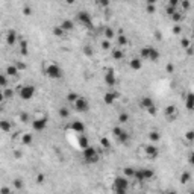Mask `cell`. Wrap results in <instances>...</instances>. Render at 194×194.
<instances>
[{
	"label": "cell",
	"mask_w": 194,
	"mask_h": 194,
	"mask_svg": "<svg viewBox=\"0 0 194 194\" xmlns=\"http://www.w3.org/2000/svg\"><path fill=\"white\" fill-rule=\"evenodd\" d=\"M61 27L65 31V32H70L74 29V23L71 21V20H64L62 23H61Z\"/></svg>",
	"instance_id": "obj_20"
},
{
	"label": "cell",
	"mask_w": 194,
	"mask_h": 194,
	"mask_svg": "<svg viewBox=\"0 0 194 194\" xmlns=\"http://www.w3.org/2000/svg\"><path fill=\"white\" fill-rule=\"evenodd\" d=\"M84 53H87V55H91V53H93V50H91V47H89V46H87V47H84Z\"/></svg>",
	"instance_id": "obj_52"
},
{
	"label": "cell",
	"mask_w": 194,
	"mask_h": 194,
	"mask_svg": "<svg viewBox=\"0 0 194 194\" xmlns=\"http://www.w3.org/2000/svg\"><path fill=\"white\" fill-rule=\"evenodd\" d=\"M111 55L115 61H122L124 58V52H123V47H114L111 49Z\"/></svg>",
	"instance_id": "obj_16"
},
{
	"label": "cell",
	"mask_w": 194,
	"mask_h": 194,
	"mask_svg": "<svg viewBox=\"0 0 194 194\" xmlns=\"http://www.w3.org/2000/svg\"><path fill=\"white\" fill-rule=\"evenodd\" d=\"M20 118H21L24 123H27V122H32V120H31V117H29L27 114H20Z\"/></svg>",
	"instance_id": "obj_44"
},
{
	"label": "cell",
	"mask_w": 194,
	"mask_h": 194,
	"mask_svg": "<svg viewBox=\"0 0 194 194\" xmlns=\"http://www.w3.org/2000/svg\"><path fill=\"white\" fill-rule=\"evenodd\" d=\"M165 70L168 71V73H173V71H175V65H173V64H167V65H165Z\"/></svg>",
	"instance_id": "obj_49"
},
{
	"label": "cell",
	"mask_w": 194,
	"mask_h": 194,
	"mask_svg": "<svg viewBox=\"0 0 194 194\" xmlns=\"http://www.w3.org/2000/svg\"><path fill=\"white\" fill-rule=\"evenodd\" d=\"M168 5L173 6V8H177L180 5V0H168Z\"/></svg>",
	"instance_id": "obj_45"
},
{
	"label": "cell",
	"mask_w": 194,
	"mask_h": 194,
	"mask_svg": "<svg viewBox=\"0 0 194 194\" xmlns=\"http://www.w3.org/2000/svg\"><path fill=\"white\" fill-rule=\"evenodd\" d=\"M173 34H175V35H179V34H182V24H179V23H175V27H173Z\"/></svg>",
	"instance_id": "obj_40"
},
{
	"label": "cell",
	"mask_w": 194,
	"mask_h": 194,
	"mask_svg": "<svg viewBox=\"0 0 194 194\" xmlns=\"http://www.w3.org/2000/svg\"><path fill=\"white\" fill-rule=\"evenodd\" d=\"M190 180H191V175H190V173H184V175L180 176V182H182V184H188Z\"/></svg>",
	"instance_id": "obj_39"
},
{
	"label": "cell",
	"mask_w": 194,
	"mask_h": 194,
	"mask_svg": "<svg viewBox=\"0 0 194 194\" xmlns=\"http://www.w3.org/2000/svg\"><path fill=\"white\" fill-rule=\"evenodd\" d=\"M82 156H84V161H85L87 164H94V162H97V161L100 159L99 152H97L93 146H88V147L82 149Z\"/></svg>",
	"instance_id": "obj_4"
},
{
	"label": "cell",
	"mask_w": 194,
	"mask_h": 194,
	"mask_svg": "<svg viewBox=\"0 0 194 194\" xmlns=\"http://www.w3.org/2000/svg\"><path fill=\"white\" fill-rule=\"evenodd\" d=\"M23 14H24V15H32V9H31L29 6H24V8H23Z\"/></svg>",
	"instance_id": "obj_47"
},
{
	"label": "cell",
	"mask_w": 194,
	"mask_h": 194,
	"mask_svg": "<svg viewBox=\"0 0 194 194\" xmlns=\"http://www.w3.org/2000/svg\"><path fill=\"white\" fill-rule=\"evenodd\" d=\"M129 65H130V68L132 70H135V71H138V70H141L142 68V59L138 56V58H132L130 59V62H129Z\"/></svg>",
	"instance_id": "obj_17"
},
{
	"label": "cell",
	"mask_w": 194,
	"mask_h": 194,
	"mask_svg": "<svg viewBox=\"0 0 194 194\" xmlns=\"http://www.w3.org/2000/svg\"><path fill=\"white\" fill-rule=\"evenodd\" d=\"M47 123H49V117H47V114L43 112V111L36 112L35 117L32 118V127H34V130H36V132H43V130L47 127Z\"/></svg>",
	"instance_id": "obj_2"
},
{
	"label": "cell",
	"mask_w": 194,
	"mask_h": 194,
	"mask_svg": "<svg viewBox=\"0 0 194 194\" xmlns=\"http://www.w3.org/2000/svg\"><path fill=\"white\" fill-rule=\"evenodd\" d=\"M6 41H8L9 46H14V44H15V41H17V34H15V31H9V34L6 36Z\"/></svg>",
	"instance_id": "obj_21"
},
{
	"label": "cell",
	"mask_w": 194,
	"mask_h": 194,
	"mask_svg": "<svg viewBox=\"0 0 194 194\" xmlns=\"http://www.w3.org/2000/svg\"><path fill=\"white\" fill-rule=\"evenodd\" d=\"M191 35H193V36H194V29H193V34H191Z\"/></svg>",
	"instance_id": "obj_57"
},
{
	"label": "cell",
	"mask_w": 194,
	"mask_h": 194,
	"mask_svg": "<svg viewBox=\"0 0 194 194\" xmlns=\"http://www.w3.org/2000/svg\"><path fill=\"white\" fill-rule=\"evenodd\" d=\"M67 34L62 27H61V24H58V26H55V29H53V35L58 36V38H61V36H64Z\"/></svg>",
	"instance_id": "obj_25"
},
{
	"label": "cell",
	"mask_w": 194,
	"mask_h": 194,
	"mask_svg": "<svg viewBox=\"0 0 194 194\" xmlns=\"http://www.w3.org/2000/svg\"><path fill=\"white\" fill-rule=\"evenodd\" d=\"M188 162H190L191 165H194V152L193 153H190V156H188Z\"/></svg>",
	"instance_id": "obj_51"
},
{
	"label": "cell",
	"mask_w": 194,
	"mask_h": 194,
	"mask_svg": "<svg viewBox=\"0 0 194 194\" xmlns=\"http://www.w3.org/2000/svg\"><path fill=\"white\" fill-rule=\"evenodd\" d=\"M146 3H147V5H156L158 0H146Z\"/></svg>",
	"instance_id": "obj_55"
},
{
	"label": "cell",
	"mask_w": 194,
	"mask_h": 194,
	"mask_svg": "<svg viewBox=\"0 0 194 194\" xmlns=\"http://www.w3.org/2000/svg\"><path fill=\"white\" fill-rule=\"evenodd\" d=\"M140 58H141L142 61H152V62H155L156 59H159V52L156 50V49L147 46V47H142L141 49V52H140Z\"/></svg>",
	"instance_id": "obj_6"
},
{
	"label": "cell",
	"mask_w": 194,
	"mask_h": 194,
	"mask_svg": "<svg viewBox=\"0 0 194 194\" xmlns=\"http://www.w3.org/2000/svg\"><path fill=\"white\" fill-rule=\"evenodd\" d=\"M88 146H89L88 138L85 137V134H80V135H79V147H80V149H85V147H88Z\"/></svg>",
	"instance_id": "obj_23"
},
{
	"label": "cell",
	"mask_w": 194,
	"mask_h": 194,
	"mask_svg": "<svg viewBox=\"0 0 194 194\" xmlns=\"http://www.w3.org/2000/svg\"><path fill=\"white\" fill-rule=\"evenodd\" d=\"M146 11H147L149 14H155L156 6H155V5H146Z\"/></svg>",
	"instance_id": "obj_43"
},
{
	"label": "cell",
	"mask_w": 194,
	"mask_h": 194,
	"mask_svg": "<svg viewBox=\"0 0 194 194\" xmlns=\"http://www.w3.org/2000/svg\"><path fill=\"white\" fill-rule=\"evenodd\" d=\"M164 115H165V118L167 120H170V122H173V120H176L177 115H179V111H177L176 106L170 105L165 108V111H164Z\"/></svg>",
	"instance_id": "obj_14"
},
{
	"label": "cell",
	"mask_w": 194,
	"mask_h": 194,
	"mask_svg": "<svg viewBox=\"0 0 194 194\" xmlns=\"http://www.w3.org/2000/svg\"><path fill=\"white\" fill-rule=\"evenodd\" d=\"M77 97H79V94H76V93H68V96H67V102L73 105V103L77 100Z\"/></svg>",
	"instance_id": "obj_34"
},
{
	"label": "cell",
	"mask_w": 194,
	"mask_h": 194,
	"mask_svg": "<svg viewBox=\"0 0 194 194\" xmlns=\"http://www.w3.org/2000/svg\"><path fill=\"white\" fill-rule=\"evenodd\" d=\"M176 9H177V8H173V6H170V5H168V6H167V9H165V11H167V15L170 17V15H171Z\"/></svg>",
	"instance_id": "obj_46"
},
{
	"label": "cell",
	"mask_w": 194,
	"mask_h": 194,
	"mask_svg": "<svg viewBox=\"0 0 194 194\" xmlns=\"http://www.w3.org/2000/svg\"><path fill=\"white\" fill-rule=\"evenodd\" d=\"M153 170H150V168H135V175L132 177V180L134 182H138V184H141V182H147V180H150L152 177H153Z\"/></svg>",
	"instance_id": "obj_3"
},
{
	"label": "cell",
	"mask_w": 194,
	"mask_h": 194,
	"mask_svg": "<svg viewBox=\"0 0 194 194\" xmlns=\"http://www.w3.org/2000/svg\"><path fill=\"white\" fill-rule=\"evenodd\" d=\"M77 21L80 24H84L87 29H93V18L89 15V12H87V11H79L77 12Z\"/></svg>",
	"instance_id": "obj_8"
},
{
	"label": "cell",
	"mask_w": 194,
	"mask_h": 194,
	"mask_svg": "<svg viewBox=\"0 0 194 194\" xmlns=\"http://www.w3.org/2000/svg\"><path fill=\"white\" fill-rule=\"evenodd\" d=\"M129 180H130V179L126 177V176L115 177V180H114V191L118 193V194H124L127 190H129V184H130Z\"/></svg>",
	"instance_id": "obj_5"
},
{
	"label": "cell",
	"mask_w": 194,
	"mask_h": 194,
	"mask_svg": "<svg viewBox=\"0 0 194 194\" xmlns=\"http://www.w3.org/2000/svg\"><path fill=\"white\" fill-rule=\"evenodd\" d=\"M100 6H103V8H106V6H109V0H96Z\"/></svg>",
	"instance_id": "obj_48"
},
{
	"label": "cell",
	"mask_w": 194,
	"mask_h": 194,
	"mask_svg": "<svg viewBox=\"0 0 194 194\" xmlns=\"http://www.w3.org/2000/svg\"><path fill=\"white\" fill-rule=\"evenodd\" d=\"M59 117H61V118H68V117H70V109L65 108V106L61 108V109H59Z\"/></svg>",
	"instance_id": "obj_30"
},
{
	"label": "cell",
	"mask_w": 194,
	"mask_h": 194,
	"mask_svg": "<svg viewBox=\"0 0 194 194\" xmlns=\"http://www.w3.org/2000/svg\"><path fill=\"white\" fill-rule=\"evenodd\" d=\"M14 184H15V187H17V188H21V187H23V182H21L20 179H17V180H15Z\"/></svg>",
	"instance_id": "obj_54"
},
{
	"label": "cell",
	"mask_w": 194,
	"mask_h": 194,
	"mask_svg": "<svg viewBox=\"0 0 194 194\" xmlns=\"http://www.w3.org/2000/svg\"><path fill=\"white\" fill-rule=\"evenodd\" d=\"M193 49H194V43H193Z\"/></svg>",
	"instance_id": "obj_58"
},
{
	"label": "cell",
	"mask_w": 194,
	"mask_h": 194,
	"mask_svg": "<svg viewBox=\"0 0 194 194\" xmlns=\"http://www.w3.org/2000/svg\"><path fill=\"white\" fill-rule=\"evenodd\" d=\"M112 135H114V138L117 140V142H122V144H126V142L129 141V134L122 129L120 126H115L114 129H112Z\"/></svg>",
	"instance_id": "obj_7"
},
{
	"label": "cell",
	"mask_w": 194,
	"mask_h": 194,
	"mask_svg": "<svg viewBox=\"0 0 194 194\" xmlns=\"http://www.w3.org/2000/svg\"><path fill=\"white\" fill-rule=\"evenodd\" d=\"M103 100H105L106 105H112V103L117 100V94L112 93V91H108V93L105 94V97H103Z\"/></svg>",
	"instance_id": "obj_19"
},
{
	"label": "cell",
	"mask_w": 194,
	"mask_h": 194,
	"mask_svg": "<svg viewBox=\"0 0 194 194\" xmlns=\"http://www.w3.org/2000/svg\"><path fill=\"white\" fill-rule=\"evenodd\" d=\"M185 108L187 111H194V94L190 93L187 97H185Z\"/></svg>",
	"instance_id": "obj_18"
},
{
	"label": "cell",
	"mask_w": 194,
	"mask_h": 194,
	"mask_svg": "<svg viewBox=\"0 0 194 194\" xmlns=\"http://www.w3.org/2000/svg\"><path fill=\"white\" fill-rule=\"evenodd\" d=\"M32 142V135L31 134H23L21 135V144L23 146H29Z\"/></svg>",
	"instance_id": "obj_26"
},
{
	"label": "cell",
	"mask_w": 194,
	"mask_h": 194,
	"mask_svg": "<svg viewBox=\"0 0 194 194\" xmlns=\"http://www.w3.org/2000/svg\"><path fill=\"white\" fill-rule=\"evenodd\" d=\"M149 138H150V141L152 142H158L161 140V134L156 132V130H152L150 134H149Z\"/></svg>",
	"instance_id": "obj_29"
},
{
	"label": "cell",
	"mask_w": 194,
	"mask_h": 194,
	"mask_svg": "<svg viewBox=\"0 0 194 194\" xmlns=\"http://www.w3.org/2000/svg\"><path fill=\"white\" fill-rule=\"evenodd\" d=\"M43 73H44L46 77L53 79V80L62 77V68H61L56 62H49V61L44 62V65H43Z\"/></svg>",
	"instance_id": "obj_1"
},
{
	"label": "cell",
	"mask_w": 194,
	"mask_h": 194,
	"mask_svg": "<svg viewBox=\"0 0 194 194\" xmlns=\"http://www.w3.org/2000/svg\"><path fill=\"white\" fill-rule=\"evenodd\" d=\"M179 6L182 8L180 11H182V12H185V11H188V9H190V2H188V0H180V5H179Z\"/></svg>",
	"instance_id": "obj_36"
},
{
	"label": "cell",
	"mask_w": 194,
	"mask_h": 194,
	"mask_svg": "<svg viewBox=\"0 0 194 194\" xmlns=\"http://www.w3.org/2000/svg\"><path fill=\"white\" fill-rule=\"evenodd\" d=\"M193 24H194V20H193Z\"/></svg>",
	"instance_id": "obj_59"
},
{
	"label": "cell",
	"mask_w": 194,
	"mask_h": 194,
	"mask_svg": "<svg viewBox=\"0 0 194 194\" xmlns=\"http://www.w3.org/2000/svg\"><path fill=\"white\" fill-rule=\"evenodd\" d=\"M102 49L103 50H111L112 47H111V39H105L103 43H102Z\"/></svg>",
	"instance_id": "obj_42"
},
{
	"label": "cell",
	"mask_w": 194,
	"mask_h": 194,
	"mask_svg": "<svg viewBox=\"0 0 194 194\" xmlns=\"http://www.w3.org/2000/svg\"><path fill=\"white\" fill-rule=\"evenodd\" d=\"M142 150H144L146 158H149V159L158 158V155H159V149L153 142H152V144H147V146H142Z\"/></svg>",
	"instance_id": "obj_11"
},
{
	"label": "cell",
	"mask_w": 194,
	"mask_h": 194,
	"mask_svg": "<svg viewBox=\"0 0 194 194\" xmlns=\"http://www.w3.org/2000/svg\"><path fill=\"white\" fill-rule=\"evenodd\" d=\"M0 85H2V88H6V87H8V74H6V73H3V74L0 76Z\"/></svg>",
	"instance_id": "obj_35"
},
{
	"label": "cell",
	"mask_w": 194,
	"mask_h": 194,
	"mask_svg": "<svg viewBox=\"0 0 194 194\" xmlns=\"http://www.w3.org/2000/svg\"><path fill=\"white\" fill-rule=\"evenodd\" d=\"M2 96H3V99H11L12 96H14V91L11 88H3V93H2Z\"/></svg>",
	"instance_id": "obj_33"
},
{
	"label": "cell",
	"mask_w": 194,
	"mask_h": 194,
	"mask_svg": "<svg viewBox=\"0 0 194 194\" xmlns=\"http://www.w3.org/2000/svg\"><path fill=\"white\" fill-rule=\"evenodd\" d=\"M103 36H105V39H112V38H117L115 32H114V29H111V27H106L105 32H103Z\"/></svg>",
	"instance_id": "obj_24"
},
{
	"label": "cell",
	"mask_w": 194,
	"mask_h": 194,
	"mask_svg": "<svg viewBox=\"0 0 194 194\" xmlns=\"http://www.w3.org/2000/svg\"><path fill=\"white\" fill-rule=\"evenodd\" d=\"M118 122H120V124H122V123H127V122H129V114L122 112V114L118 115Z\"/></svg>",
	"instance_id": "obj_37"
},
{
	"label": "cell",
	"mask_w": 194,
	"mask_h": 194,
	"mask_svg": "<svg viewBox=\"0 0 194 194\" xmlns=\"http://www.w3.org/2000/svg\"><path fill=\"white\" fill-rule=\"evenodd\" d=\"M105 82H106V85H109V87H114V85H115V82H117V77H115V73H114V70H108V71H106Z\"/></svg>",
	"instance_id": "obj_15"
},
{
	"label": "cell",
	"mask_w": 194,
	"mask_h": 194,
	"mask_svg": "<svg viewBox=\"0 0 194 194\" xmlns=\"http://www.w3.org/2000/svg\"><path fill=\"white\" fill-rule=\"evenodd\" d=\"M185 140L190 141V142L194 141V130H188V132L185 134Z\"/></svg>",
	"instance_id": "obj_41"
},
{
	"label": "cell",
	"mask_w": 194,
	"mask_h": 194,
	"mask_svg": "<svg viewBox=\"0 0 194 194\" xmlns=\"http://www.w3.org/2000/svg\"><path fill=\"white\" fill-rule=\"evenodd\" d=\"M0 127H2V130H3V132H9V130L12 129V123H11V122H8V120H3V122L0 123Z\"/></svg>",
	"instance_id": "obj_27"
},
{
	"label": "cell",
	"mask_w": 194,
	"mask_h": 194,
	"mask_svg": "<svg viewBox=\"0 0 194 194\" xmlns=\"http://www.w3.org/2000/svg\"><path fill=\"white\" fill-rule=\"evenodd\" d=\"M68 127L73 130V134H77V135H80V134L85 132V124L82 123L80 120H73V122H70Z\"/></svg>",
	"instance_id": "obj_13"
},
{
	"label": "cell",
	"mask_w": 194,
	"mask_h": 194,
	"mask_svg": "<svg viewBox=\"0 0 194 194\" xmlns=\"http://www.w3.org/2000/svg\"><path fill=\"white\" fill-rule=\"evenodd\" d=\"M67 3H74V0H67Z\"/></svg>",
	"instance_id": "obj_56"
},
{
	"label": "cell",
	"mask_w": 194,
	"mask_h": 194,
	"mask_svg": "<svg viewBox=\"0 0 194 194\" xmlns=\"http://www.w3.org/2000/svg\"><path fill=\"white\" fill-rule=\"evenodd\" d=\"M20 53L27 55V41H24V39H20Z\"/></svg>",
	"instance_id": "obj_31"
},
{
	"label": "cell",
	"mask_w": 194,
	"mask_h": 194,
	"mask_svg": "<svg viewBox=\"0 0 194 194\" xmlns=\"http://www.w3.org/2000/svg\"><path fill=\"white\" fill-rule=\"evenodd\" d=\"M44 179H46L44 175H38V176H36V182H38V184H44Z\"/></svg>",
	"instance_id": "obj_50"
},
{
	"label": "cell",
	"mask_w": 194,
	"mask_h": 194,
	"mask_svg": "<svg viewBox=\"0 0 194 194\" xmlns=\"http://www.w3.org/2000/svg\"><path fill=\"white\" fill-rule=\"evenodd\" d=\"M180 46H182L184 49H190V47H191V41H190L188 38H182V39H180Z\"/></svg>",
	"instance_id": "obj_38"
},
{
	"label": "cell",
	"mask_w": 194,
	"mask_h": 194,
	"mask_svg": "<svg viewBox=\"0 0 194 194\" xmlns=\"http://www.w3.org/2000/svg\"><path fill=\"white\" fill-rule=\"evenodd\" d=\"M170 18H171L175 23H180V21H182V18H184V12H182V11H177V9H176V11L170 15Z\"/></svg>",
	"instance_id": "obj_22"
},
{
	"label": "cell",
	"mask_w": 194,
	"mask_h": 194,
	"mask_svg": "<svg viewBox=\"0 0 194 194\" xmlns=\"http://www.w3.org/2000/svg\"><path fill=\"white\" fill-rule=\"evenodd\" d=\"M102 146H103L105 149H108V147H109V142H108V140H106V138H103V140H102Z\"/></svg>",
	"instance_id": "obj_53"
},
{
	"label": "cell",
	"mask_w": 194,
	"mask_h": 194,
	"mask_svg": "<svg viewBox=\"0 0 194 194\" xmlns=\"http://www.w3.org/2000/svg\"><path fill=\"white\" fill-rule=\"evenodd\" d=\"M35 93H36V88L34 85H24V87L20 88V97L23 100H31L35 96Z\"/></svg>",
	"instance_id": "obj_9"
},
{
	"label": "cell",
	"mask_w": 194,
	"mask_h": 194,
	"mask_svg": "<svg viewBox=\"0 0 194 194\" xmlns=\"http://www.w3.org/2000/svg\"><path fill=\"white\" fill-rule=\"evenodd\" d=\"M71 106H73V109H74V111H77V112H87V111L89 109L88 100H87L85 97H80V96L77 97V100H76V102H74Z\"/></svg>",
	"instance_id": "obj_10"
},
{
	"label": "cell",
	"mask_w": 194,
	"mask_h": 194,
	"mask_svg": "<svg viewBox=\"0 0 194 194\" xmlns=\"http://www.w3.org/2000/svg\"><path fill=\"white\" fill-rule=\"evenodd\" d=\"M18 71L20 70H18L17 65H9V67L6 68V74H8V76H17Z\"/></svg>",
	"instance_id": "obj_28"
},
{
	"label": "cell",
	"mask_w": 194,
	"mask_h": 194,
	"mask_svg": "<svg viewBox=\"0 0 194 194\" xmlns=\"http://www.w3.org/2000/svg\"><path fill=\"white\" fill-rule=\"evenodd\" d=\"M117 43H118V47H124L127 44V38L122 34V35H117Z\"/></svg>",
	"instance_id": "obj_32"
},
{
	"label": "cell",
	"mask_w": 194,
	"mask_h": 194,
	"mask_svg": "<svg viewBox=\"0 0 194 194\" xmlns=\"http://www.w3.org/2000/svg\"><path fill=\"white\" fill-rule=\"evenodd\" d=\"M140 105H141L142 109H146V111H147V112H150V114H155V112H156L155 102H153L150 97H142L141 102H140Z\"/></svg>",
	"instance_id": "obj_12"
}]
</instances>
